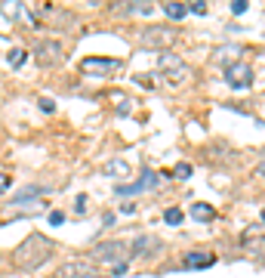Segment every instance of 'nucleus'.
Listing matches in <instances>:
<instances>
[{
    "instance_id": "nucleus-16",
    "label": "nucleus",
    "mask_w": 265,
    "mask_h": 278,
    "mask_svg": "<svg viewBox=\"0 0 265 278\" xmlns=\"http://www.w3.org/2000/svg\"><path fill=\"white\" fill-rule=\"evenodd\" d=\"M46 13L53 16V22H56V25H65V28H71V25H74V16H71V13H65V10H56V13H53V10H46Z\"/></svg>"
},
{
    "instance_id": "nucleus-2",
    "label": "nucleus",
    "mask_w": 265,
    "mask_h": 278,
    "mask_svg": "<svg viewBox=\"0 0 265 278\" xmlns=\"http://www.w3.org/2000/svg\"><path fill=\"white\" fill-rule=\"evenodd\" d=\"M179 31L170 28V25H148V28H139V47L145 49H161V53H167V49L176 44Z\"/></svg>"
},
{
    "instance_id": "nucleus-24",
    "label": "nucleus",
    "mask_w": 265,
    "mask_h": 278,
    "mask_svg": "<svg viewBox=\"0 0 265 278\" xmlns=\"http://www.w3.org/2000/svg\"><path fill=\"white\" fill-rule=\"evenodd\" d=\"M231 13H235V16L247 13V0H235V3H231Z\"/></svg>"
},
{
    "instance_id": "nucleus-11",
    "label": "nucleus",
    "mask_w": 265,
    "mask_h": 278,
    "mask_svg": "<svg viewBox=\"0 0 265 278\" xmlns=\"http://www.w3.org/2000/svg\"><path fill=\"white\" fill-rule=\"evenodd\" d=\"M151 247H157V238H151V235H139V238L130 244V257L148 254V250H151Z\"/></svg>"
},
{
    "instance_id": "nucleus-8",
    "label": "nucleus",
    "mask_w": 265,
    "mask_h": 278,
    "mask_svg": "<svg viewBox=\"0 0 265 278\" xmlns=\"http://www.w3.org/2000/svg\"><path fill=\"white\" fill-rule=\"evenodd\" d=\"M89 269H93V263L84 257H74V260H68V263H62L59 269H56V278H87L89 275Z\"/></svg>"
},
{
    "instance_id": "nucleus-1",
    "label": "nucleus",
    "mask_w": 265,
    "mask_h": 278,
    "mask_svg": "<svg viewBox=\"0 0 265 278\" xmlns=\"http://www.w3.org/2000/svg\"><path fill=\"white\" fill-rule=\"evenodd\" d=\"M53 257H56V244L49 241L46 235L31 232L28 238L13 250V266L19 269V272H37V269L44 263H49Z\"/></svg>"
},
{
    "instance_id": "nucleus-6",
    "label": "nucleus",
    "mask_w": 265,
    "mask_h": 278,
    "mask_svg": "<svg viewBox=\"0 0 265 278\" xmlns=\"http://www.w3.org/2000/svg\"><path fill=\"white\" fill-rule=\"evenodd\" d=\"M118 68H120L118 59H105V56H87V59H80V71H84V74H99V78H105V74H111V71H118Z\"/></svg>"
},
{
    "instance_id": "nucleus-13",
    "label": "nucleus",
    "mask_w": 265,
    "mask_h": 278,
    "mask_svg": "<svg viewBox=\"0 0 265 278\" xmlns=\"http://www.w3.org/2000/svg\"><path fill=\"white\" fill-rule=\"evenodd\" d=\"M105 176H130V164H127V161H118V158H114V161L105 164Z\"/></svg>"
},
{
    "instance_id": "nucleus-19",
    "label": "nucleus",
    "mask_w": 265,
    "mask_h": 278,
    "mask_svg": "<svg viewBox=\"0 0 265 278\" xmlns=\"http://www.w3.org/2000/svg\"><path fill=\"white\" fill-rule=\"evenodd\" d=\"M173 173H176L179 180H188V176H191V164H188V161H179V164H176V170H173Z\"/></svg>"
},
{
    "instance_id": "nucleus-18",
    "label": "nucleus",
    "mask_w": 265,
    "mask_h": 278,
    "mask_svg": "<svg viewBox=\"0 0 265 278\" xmlns=\"http://www.w3.org/2000/svg\"><path fill=\"white\" fill-rule=\"evenodd\" d=\"M185 10H188V13H194V16H206V3H204V0H191V3H188Z\"/></svg>"
},
{
    "instance_id": "nucleus-21",
    "label": "nucleus",
    "mask_w": 265,
    "mask_h": 278,
    "mask_svg": "<svg viewBox=\"0 0 265 278\" xmlns=\"http://www.w3.org/2000/svg\"><path fill=\"white\" fill-rule=\"evenodd\" d=\"M74 213H77V216H84V213H87V198H84V195L74 198Z\"/></svg>"
},
{
    "instance_id": "nucleus-20",
    "label": "nucleus",
    "mask_w": 265,
    "mask_h": 278,
    "mask_svg": "<svg viewBox=\"0 0 265 278\" xmlns=\"http://www.w3.org/2000/svg\"><path fill=\"white\" fill-rule=\"evenodd\" d=\"M22 10H25V6H22V3H3V13H6V16H10V19H15V16H19Z\"/></svg>"
},
{
    "instance_id": "nucleus-15",
    "label": "nucleus",
    "mask_w": 265,
    "mask_h": 278,
    "mask_svg": "<svg viewBox=\"0 0 265 278\" xmlns=\"http://www.w3.org/2000/svg\"><path fill=\"white\" fill-rule=\"evenodd\" d=\"M163 13H167L170 19H182V16H185L188 10H185V3H176V0H167V3H163Z\"/></svg>"
},
{
    "instance_id": "nucleus-26",
    "label": "nucleus",
    "mask_w": 265,
    "mask_h": 278,
    "mask_svg": "<svg viewBox=\"0 0 265 278\" xmlns=\"http://www.w3.org/2000/svg\"><path fill=\"white\" fill-rule=\"evenodd\" d=\"M120 213H136V204H132V201L130 204H120Z\"/></svg>"
},
{
    "instance_id": "nucleus-23",
    "label": "nucleus",
    "mask_w": 265,
    "mask_h": 278,
    "mask_svg": "<svg viewBox=\"0 0 265 278\" xmlns=\"http://www.w3.org/2000/svg\"><path fill=\"white\" fill-rule=\"evenodd\" d=\"M49 223H53V226H62V223H65V213H62V210H49Z\"/></svg>"
},
{
    "instance_id": "nucleus-7",
    "label": "nucleus",
    "mask_w": 265,
    "mask_h": 278,
    "mask_svg": "<svg viewBox=\"0 0 265 278\" xmlns=\"http://www.w3.org/2000/svg\"><path fill=\"white\" fill-rule=\"evenodd\" d=\"M123 254H130V244H123V241H105V244H99V247L93 250L89 263H93V260H99V263H114V260H120Z\"/></svg>"
},
{
    "instance_id": "nucleus-3",
    "label": "nucleus",
    "mask_w": 265,
    "mask_h": 278,
    "mask_svg": "<svg viewBox=\"0 0 265 278\" xmlns=\"http://www.w3.org/2000/svg\"><path fill=\"white\" fill-rule=\"evenodd\" d=\"M157 68H161V78H167L173 87H179V83H185L191 78V68H188L176 53H161L157 56Z\"/></svg>"
},
{
    "instance_id": "nucleus-10",
    "label": "nucleus",
    "mask_w": 265,
    "mask_h": 278,
    "mask_svg": "<svg viewBox=\"0 0 265 278\" xmlns=\"http://www.w3.org/2000/svg\"><path fill=\"white\" fill-rule=\"evenodd\" d=\"M213 263H216V257L204 254V250H188V254L182 257V266L185 269H204V266H213Z\"/></svg>"
},
{
    "instance_id": "nucleus-17",
    "label": "nucleus",
    "mask_w": 265,
    "mask_h": 278,
    "mask_svg": "<svg viewBox=\"0 0 265 278\" xmlns=\"http://www.w3.org/2000/svg\"><path fill=\"white\" fill-rule=\"evenodd\" d=\"M25 59H28V53H25V49H19V47L10 49V65H13V68H22Z\"/></svg>"
},
{
    "instance_id": "nucleus-14",
    "label": "nucleus",
    "mask_w": 265,
    "mask_h": 278,
    "mask_svg": "<svg viewBox=\"0 0 265 278\" xmlns=\"http://www.w3.org/2000/svg\"><path fill=\"white\" fill-rule=\"evenodd\" d=\"M182 220H185L182 207H167V210H163V223H167V226H182Z\"/></svg>"
},
{
    "instance_id": "nucleus-12",
    "label": "nucleus",
    "mask_w": 265,
    "mask_h": 278,
    "mask_svg": "<svg viewBox=\"0 0 265 278\" xmlns=\"http://www.w3.org/2000/svg\"><path fill=\"white\" fill-rule=\"evenodd\" d=\"M191 216L201 220V223H210L213 216H216V210H213L210 204H201V201H197V204H191Z\"/></svg>"
},
{
    "instance_id": "nucleus-9",
    "label": "nucleus",
    "mask_w": 265,
    "mask_h": 278,
    "mask_svg": "<svg viewBox=\"0 0 265 278\" xmlns=\"http://www.w3.org/2000/svg\"><path fill=\"white\" fill-rule=\"evenodd\" d=\"M157 173H151V170H145L142 176H139L136 182H127V185H118V195H139V192H151V189H157Z\"/></svg>"
},
{
    "instance_id": "nucleus-25",
    "label": "nucleus",
    "mask_w": 265,
    "mask_h": 278,
    "mask_svg": "<svg viewBox=\"0 0 265 278\" xmlns=\"http://www.w3.org/2000/svg\"><path fill=\"white\" fill-rule=\"evenodd\" d=\"M10 185H13V180H10V176H6V173H0V195H3V192L10 189Z\"/></svg>"
},
{
    "instance_id": "nucleus-5",
    "label": "nucleus",
    "mask_w": 265,
    "mask_h": 278,
    "mask_svg": "<svg viewBox=\"0 0 265 278\" xmlns=\"http://www.w3.org/2000/svg\"><path fill=\"white\" fill-rule=\"evenodd\" d=\"M225 81H228L231 90H250L253 81H256V74H253V68L247 62H231L225 68Z\"/></svg>"
},
{
    "instance_id": "nucleus-4",
    "label": "nucleus",
    "mask_w": 265,
    "mask_h": 278,
    "mask_svg": "<svg viewBox=\"0 0 265 278\" xmlns=\"http://www.w3.org/2000/svg\"><path fill=\"white\" fill-rule=\"evenodd\" d=\"M34 62L40 68H56V65L65 62V47L59 44L56 37H46L34 47Z\"/></svg>"
},
{
    "instance_id": "nucleus-22",
    "label": "nucleus",
    "mask_w": 265,
    "mask_h": 278,
    "mask_svg": "<svg viewBox=\"0 0 265 278\" xmlns=\"http://www.w3.org/2000/svg\"><path fill=\"white\" fill-rule=\"evenodd\" d=\"M37 105H40V112H46V114H53V112H56V102H53V99H46V96H44V99H37Z\"/></svg>"
}]
</instances>
